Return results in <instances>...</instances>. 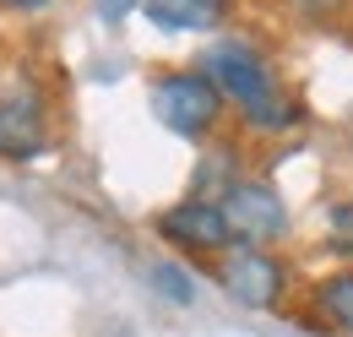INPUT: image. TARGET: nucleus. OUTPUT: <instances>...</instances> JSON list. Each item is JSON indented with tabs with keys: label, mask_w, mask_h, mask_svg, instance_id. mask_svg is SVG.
I'll list each match as a JSON object with an SVG mask.
<instances>
[{
	"label": "nucleus",
	"mask_w": 353,
	"mask_h": 337,
	"mask_svg": "<svg viewBox=\"0 0 353 337\" xmlns=\"http://www.w3.org/2000/svg\"><path fill=\"white\" fill-rule=\"evenodd\" d=\"M326 229H332V251L353 256V202H332V212H326Z\"/></svg>",
	"instance_id": "10"
},
{
	"label": "nucleus",
	"mask_w": 353,
	"mask_h": 337,
	"mask_svg": "<svg viewBox=\"0 0 353 337\" xmlns=\"http://www.w3.org/2000/svg\"><path fill=\"white\" fill-rule=\"evenodd\" d=\"M0 6H11V11H39V6H49V0H0Z\"/></svg>",
	"instance_id": "12"
},
{
	"label": "nucleus",
	"mask_w": 353,
	"mask_h": 337,
	"mask_svg": "<svg viewBox=\"0 0 353 337\" xmlns=\"http://www.w3.org/2000/svg\"><path fill=\"white\" fill-rule=\"evenodd\" d=\"M158 240L185 256H218V261L239 245L218 196H185L174 207H163L158 212Z\"/></svg>",
	"instance_id": "3"
},
{
	"label": "nucleus",
	"mask_w": 353,
	"mask_h": 337,
	"mask_svg": "<svg viewBox=\"0 0 353 337\" xmlns=\"http://www.w3.org/2000/svg\"><path fill=\"white\" fill-rule=\"evenodd\" d=\"M49 147V131H44V104L33 93L22 98H0V158L11 164H28Z\"/></svg>",
	"instance_id": "6"
},
{
	"label": "nucleus",
	"mask_w": 353,
	"mask_h": 337,
	"mask_svg": "<svg viewBox=\"0 0 353 337\" xmlns=\"http://www.w3.org/2000/svg\"><path fill=\"white\" fill-rule=\"evenodd\" d=\"M201 71L218 82V93L239 109L245 131H256V136H283V131H294L305 120V104L277 82L272 60L250 39H218L207 49Z\"/></svg>",
	"instance_id": "1"
},
{
	"label": "nucleus",
	"mask_w": 353,
	"mask_h": 337,
	"mask_svg": "<svg viewBox=\"0 0 353 337\" xmlns=\"http://www.w3.org/2000/svg\"><path fill=\"white\" fill-rule=\"evenodd\" d=\"M218 202L228 212V223H234V240L239 245H261L266 251V245H277L288 234V202L266 180H234Z\"/></svg>",
	"instance_id": "5"
},
{
	"label": "nucleus",
	"mask_w": 353,
	"mask_h": 337,
	"mask_svg": "<svg viewBox=\"0 0 353 337\" xmlns=\"http://www.w3.org/2000/svg\"><path fill=\"white\" fill-rule=\"evenodd\" d=\"M147 278H152V289L169 299V305H190V299H196V272L179 267V261H158Z\"/></svg>",
	"instance_id": "9"
},
{
	"label": "nucleus",
	"mask_w": 353,
	"mask_h": 337,
	"mask_svg": "<svg viewBox=\"0 0 353 337\" xmlns=\"http://www.w3.org/2000/svg\"><path fill=\"white\" fill-rule=\"evenodd\" d=\"M136 6H141V0H92V11H98L103 22H125Z\"/></svg>",
	"instance_id": "11"
},
{
	"label": "nucleus",
	"mask_w": 353,
	"mask_h": 337,
	"mask_svg": "<svg viewBox=\"0 0 353 337\" xmlns=\"http://www.w3.org/2000/svg\"><path fill=\"white\" fill-rule=\"evenodd\" d=\"M218 283L245 310H277L288 294V267H283V256L261 251V245H234L218 261Z\"/></svg>",
	"instance_id": "4"
},
{
	"label": "nucleus",
	"mask_w": 353,
	"mask_h": 337,
	"mask_svg": "<svg viewBox=\"0 0 353 337\" xmlns=\"http://www.w3.org/2000/svg\"><path fill=\"white\" fill-rule=\"evenodd\" d=\"M223 109H228V98L218 93V82L201 66L163 71L152 82V115H158V126L185 136V142H207L223 126Z\"/></svg>",
	"instance_id": "2"
},
{
	"label": "nucleus",
	"mask_w": 353,
	"mask_h": 337,
	"mask_svg": "<svg viewBox=\"0 0 353 337\" xmlns=\"http://www.w3.org/2000/svg\"><path fill=\"white\" fill-rule=\"evenodd\" d=\"M141 11L163 33H212L228 22V0H141Z\"/></svg>",
	"instance_id": "7"
},
{
	"label": "nucleus",
	"mask_w": 353,
	"mask_h": 337,
	"mask_svg": "<svg viewBox=\"0 0 353 337\" xmlns=\"http://www.w3.org/2000/svg\"><path fill=\"white\" fill-rule=\"evenodd\" d=\"M310 305H315V316H321V327H326V332L353 337V267L326 272V278L310 289Z\"/></svg>",
	"instance_id": "8"
}]
</instances>
